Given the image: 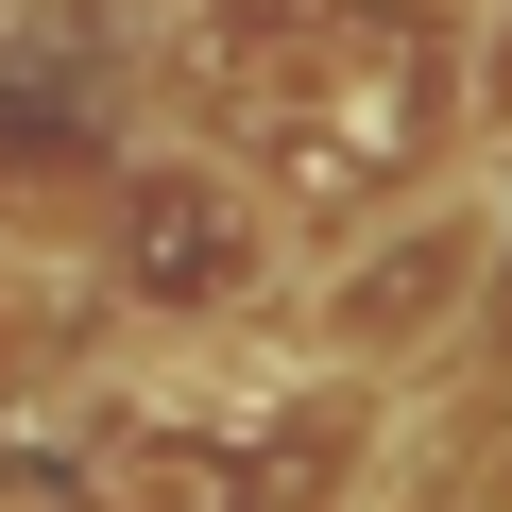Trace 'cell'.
<instances>
[{"instance_id":"cell-1","label":"cell","mask_w":512,"mask_h":512,"mask_svg":"<svg viewBox=\"0 0 512 512\" xmlns=\"http://www.w3.org/2000/svg\"><path fill=\"white\" fill-rule=\"evenodd\" d=\"M495 274H512V222H495L478 188H444V205H410L393 239H359L342 274L308 291V342H325V359H427L444 325H478Z\"/></svg>"},{"instance_id":"cell-2","label":"cell","mask_w":512,"mask_h":512,"mask_svg":"<svg viewBox=\"0 0 512 512\" xmlns=\"http://www.w3.org/2000/svg\"><path fill=\"white\" fill-rule=\"evenodd\" d=\"M120 274H137L154 308H239L256 274H274V222H256L205 154H154V171L120 188Z\"/></svg>"},{"instance_id":"cell-3","label":"cell","mask_w":512,"mask_h":512,"mask_svg":"<svg viewBox=\"0 0 512 512\" xmlns=\"http://www.w3.org/2000/svg\"><path fill=\"white\" fill-rule=\"evenodd\" d=\"M461 512H512V427L478 444V478H461Z\"/></svg>"},{"instance_id":"cell-4","label":"cell","mask_w":512,"mask_h":512,"mask_svg":"<svg viewBox=\"0 0 512 512\" xmlns=\"http://www.w3.org/2000/svg\"><path fill=\"white\" fill-rule=\"evenodd\" d=\"M0 512H18V495H0Z\"/></svg>"}]
</instances>
